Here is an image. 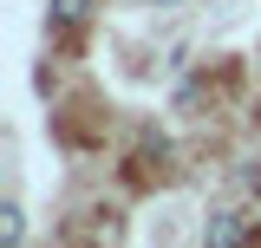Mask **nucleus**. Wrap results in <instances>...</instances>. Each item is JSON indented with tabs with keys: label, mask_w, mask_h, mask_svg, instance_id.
Wrapping results in <instances>:
<instances>
[{
	"label": "nucleus",
	"mask_w": 261,
	"mask_h": 248,
	"mask_svg": "<svg viewBox=\"0 0 261 248\" xmlns=\"http://www.w3.org/2000/svg\"><path fill=\"white\" fill-rule=\"evenodd\" d=\"M92 13V0H53V20H65V27H79Z\"/></svg>",
	"instance_id": "7ed1b4c3"
},
{
	"label": "nucleus",
	"mask_w": 261,
	"mask_h": 248,
	"mask_svg": "<svg viewBox=\"0 0 261 248\" xmlns=\"http://www.w3.org/2000/svg\"><path fill=\"white\" fill-rule=\"evenodd\" d=\"M27 242V216H20V203H7L0 209V248H20Z\"/></svg>",
	"instance_id": "f03ea898"
},
{
	"label": "nucleus",
	"mask_w": 261,
	"mask_h": 248,
	"mask_svg": "<svg viewBox=\"0 0 261 248\" xmlns=\"http://www.w3.org/2000/svg\"><path fill=\"white\" fill-rule=\"evenodd\" d=\"M255 235H248V216H235V209H209V222H202V248H248Z\"/></svg>",
	"instance_id": "f257e3e1"
}]
</instances>
